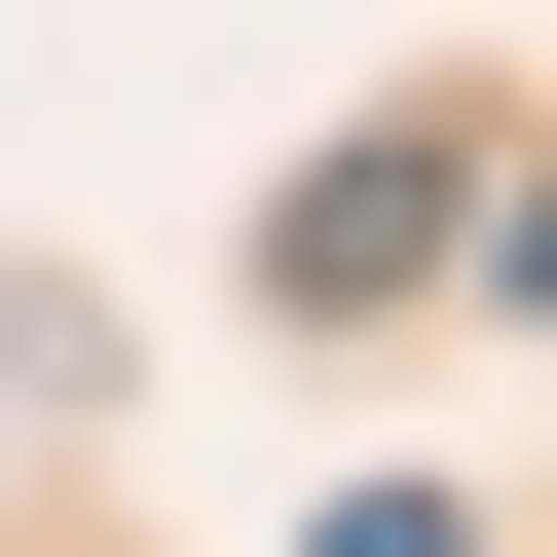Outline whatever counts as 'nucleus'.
Masks as SVG:
<instances>
[{
  "label": "nucleus",
  "mask_w": 557,
  "mask_h": 557,
  "mask_svg": "<svg viewBox=\"0 0 557 557\" xmlns=\"http://www.w3.org/2000/svg\"><path fill=\"white\" fill-rule=\"evenodd\" d=\"M335 557H483V520H446V483H372V520H335Z\"/></svg>",
  "instance_id": "1"
}]
</instances>
